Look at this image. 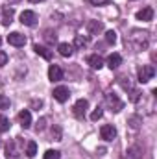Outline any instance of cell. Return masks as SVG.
Segmentation results:
<instances>
[{
    "label": "cell",
    "instance_id": "obj_16",
    "mask_svg": "<svg viewBox=\"0 0 157 159\" xmlns=\"http://www.w3.org/2000/svg\"><path fill=\"white\" fill-rule=\"evenodd\" d=\"M19 122H20V126H22L24 129H28V128L32 126V113H30L28 109H22V111L19 113Z\"/></svg>",
    "mask_w": 157,
    "mask_h": 159
},
{
    "label": "cell",
    "instance_id": "obj_24",
    "mask_svg": "<svg viewBox=\"0 0 157 159\" xmlns=\"http://www.w3.org/2000/svg\"><path fill=\"white\" fill-rule=\"evenodd\" d=\"M7 129H9V120L6 119L4 115H0V133H4Z\"/></svg>",
    "mask_w": 157,
    "mask_h": 159
},
{
    "label": "cell",
    "instance_id": "obj_18",
    "mask_svg": "<svg viewBox=\"0 0 157 159\" xmlns=\"http://www.w3.org/2000/svg\"><path fill=\"white\" fill-rule=\"evenodd\" d=\"M34 50H35V54H39L41 57H44L46 61H50V59H52V56H54V54H52V50H48V48H46V46H43V44H35V46H34Z\"/></svg>",
    "mask_w": 157,
    "mask_h": 159
},
{
    "label": "cell",
    "instance_id": "obj_1",
    "mask_svg": "<svg viewBox=\"0 0 157 159\" xmlns=\"http://www.w3.org/2000/svg\"><path fill=\"white\" fill-rule=\"evenodd\" d=\"M131 43L137 50H146L150 44V37L146 32H133L131 34Z\"/></svg>",
    "mask_w": 157,
    "mask_h": 159
},
{
    "label": "cell",
    "instance_id": "obj_4",
    "mask_svg": "<svg viewBox=\"0 0 157 159\" xmlns=\"http://www.w3.org/2000/svg\"><path fill=\"white\" fill-rule=\"evenodd\" d=\"M87 109H89V102H87L85 98H79L78 102L74 104V107H72V111H74V117H76V119H85V113H87Z\"/></svg>",
    "mask_w": 157,
    "mask_h": 159
},
{
    "label": "cell",
    "instance_id": "obj_35",
    "mask_svg": "<svg viewBox=\"0 0 157 159\" xmlns=\"http://www.w3.org/2000/svg\"><path fill=\"white\" fill-rule=\"evenodd\" d=\"M0 44H2V37H0Z\"/></svg>",
    "mask_w": 157,
    "mask_h": 159
},
{
    "label": "cell",
    "instance_id": "obj_19",
    "mask_svg": "<svg viewBox=\"0 0 157 159\" xmlns=\"http://www.w3.org/2000/svg\"><path fill=\"white\" fill-rule=\"evenodd\" d=\"M126 154H128V156H126V159H141L142 150H141V146H133V148H129Z\"/></svg>",
    "mask_w": 157,
    "mask_h": 159
},
{
    "label": "cell",
    "instance_id": "obj_7",
    "mask_svg": "<svg viewBox=\"0 0 157 159\" xmlns=\"http://www.w3.org/2000/svg\"><path fill=\"white\" fill-rule=\"evenodd\" d=\"M17 144H19V137H17L15 141H11V143L6 146L7 159H17V157H19V154H22V150H20V148H17Z\"/></svg>",
    "mask_w": 157,
    "mask_h": 159
},
{
    "label": "cell",
    "instance_id": "obj_27",
    "mask_svg": "<svg viewBox=\"0 0 157 159\" xmlns=\"http://www.w3.org/2000/svg\"><path fill=\"white\" fill-rule=\"evenodd\" d=\"M52 135L56 137V141H61V129H59L57 126H54V128H52Z\"/></svg>",
    "mask_w": 157,
    "mask_h": 159
},
{
    "label": "cell",
    "instance_id": "obj_26",
    "mask_svg": "<svg viewBox=\"0 0 157 159\" xmlns=\"http://www.w3.org/2000/svg\"><path fill=\"white\" fill-rule=\"evenodd\" d=\"M9 107V98L6 94H0V109H7Z\"/></svg>",
    "mask_w": 157,
    "mask_h": 159
},
{
    "label": "cell",
    "instance_id": "obj_21",
    "mask_svg": "<svg viewBox=\"0 0 157 159\" xmlns=\"http://www.w3.org/2000/svg\"><path fill=\"white\" fill-rule=\"evenodd\" d=\"M87 44H89V39H87V37H83V35H76L72 46H76V48H85Z\"/></svg>",
    "mask_w": 157,
    "mask_h": 159
},
{
    "label": "cell",
    "instance_id": "obj_29",
    "mask_svg": "<svg viewBox=\"0 0 157 159\" xmlns=\"http://www.w3.org/2000/svg\"><path fill=\"white\" fill-rule=\"evenodd\" d=\"M129 124H131V128H139V117H131Z\"/></svg>",
    "mask_w": 157,
    "mask_h": 159
},
{
    "label": "cell",
    "instance_id": "obj_15",
    "mask_svg": "<svg viewBox=\"0 0 157 159\" xmlns=\"http://www.w3.org/2000/svg\"><path fill=\"white\" fill-rule=\"evenodd\" d=\"M154 19V9L148 6V7H142L139 13H137V20H142V22H150Z\"/></svg>",
    "mask_w": 157,
    "mask_h": 159
},
{
    "label": "cell",
    "instance_id": "obj_30",
    "mask_svg": "<svg viewBox=\"0 0 157 159\" xmlns=\"http://www.w3.org/2000/svg\"><path fill=\"white\" fill-rule=\"evenodd\" d=\"M44 124H46V119H41L39 122H37V131H43V129H44Z\"/></svg>",
    "mask_w": 157,
    "mask_h": 159
},
{
    "label": "cell",
    "instance_id": "obj_34",
    "mask_svg": "<svg viewBox=\"0 0 157 159\" xmlns=\"http://www.w3.org/2000/svg\"><path fill=\"white\" fill-rule=\"evenodd\" d=\"M9 4H17V2H20V0H7Z\"/></svg>",
    "mask_w": 157,
    "mask_h": 159
},
{
    "label": "cell",
    "instance_id": "obj_14",
    "mask_svg": "<svg viewBox=\"0 0 157 159\" xmlns=\"http://www.w3.org/2000/svg\"><path fill=\"white\" fill-rule=\"evenodd\" d=\"M120 65H122V56H120V54L113 52V54H109V56H107V67H109L111 70L118 69Z\"/></svg>",
    "mask_w": 157,
    "mask_h": 159
},
{
    "label": "cell",
    "instance_id": "obj_6",
    "mask_svg": "<svg viewBox=\"0 0 157 159\" xmlns=\"http://www.w3.org/2000/svg\"><path fill=\"white\" fill-rule=\"evenodd\" d=\"M100 137H102L104 141H113V139L117 137V129H115V126H111V124L102 126V128H100Z\"/></svg>",
    "mask_w": 157,
    "mask_h": 159
},
{
    "label": "cell",
    "instance_id": "obj_3",
    "mask_svg": "<svg viewBox=\"0 0 157 159\" xmlns=\"http://www.w3.org/2000/svg\"><path fill=\"white\" fill-rule=\"evenodd\" d=\"M105 102H107V106H109L115 113H118V111L124 107V102L118 98V94H115V93H107V94H105Z\"/></svg>",
    "mask_w": 157,
    "mask_h": 159
},
{
    "label": "cell",
    "instance_id": "obj_31",
    "mask_svg": "<svg viewBox=\"0 0 157 159\" xmlns=\"http://www.w3.org/2000/svg\"><path fill=\"white\" fill-rule=\"evenodd\" d=\"M46 41L48 43H56V35H52V32H46Z\"/></svg>",
    "mask_w": 157,
    "mask_h": 159
},
{
    "label": "cell",
    "instance_id": "obj_9",
    "mask_svg": "<svg viewBox=\"0 0 157 159\" xmlns=\"http://www.w3.org/2000/svg\"><path fill=\"white\" fill-rule=\"evenodd\" d=\"M7 43H9L11 46H24V44H26V37H24L22 34H19V32H11V34L7 35Z\"/></svg>",
    "mask_w": 157,
    "mask_h": 159
},
{
    "label": "cell",
    "instance_id": "obj_23",
    "mask_svg": "<svg viewBox=\"0 0 157 159\" xmlns=\"http://www.w3.org/2000/svg\"><path fill=\"white\" fill-rule=\"evenodd\" d=\"M61 157V152L57 150H46L44 152V159H59Z\"/></svg>",
    "mask_w": 157,
    "mask_h": 159
},
{
    "label": "cell",
    "instance_id": "obj_20",
    "mask_svg": "<svg viewBox=\"0 0 157 159\" xmlns=\"http://www.w3.org/2000/svg\"><path fill=\"white\" fill-rule=\"evenodd\" d=\"M28 157H35V154H37V144H35V141H30V143H26V152H24Z\"/></svg>",
    "mask_w": 157,
    "mask_h": 159
},
{
    "label": "cell",
    "instance_id": "obj_10",
    "mask_svg": "<svg viewBox=\"0 0 157 159\" xmlns=\"http://www.w3.org/2000/svg\"><path fill=\"white\" fill-rule=\"evenodd\" d=\"M13 17H15V11L11 6H4L2 7V24L4 26H9L13 22Z\"/></svg>",
    "mask_w": 157,
    "mask_h": 159
},
{
    "label": "cell",
    "instance_id": "obj_25",
    "mask_svg": "<svg viewBox=\"0 0 157 159\" xmlns=\"http://www.w3.org/2000/svg\"><path fill=\"white\" fill-rule=\"evenodd\" d=\"M102 115H104V111H102V107L98 106V107H96V109L92 111V115H91V120H94V122H96V120L102 119Z\"/></svg>",
    "mask_w": 157,
    "mask_h": 159
},
{
    "label": "cell",
    "instance_id": "obj_8",
    "mask_svg": "<svg viewBox=\"0 0 157 159\" xmlns=\"http://www.w3.org/2000/svg\"><path fill=\"white\" fill-rule=\"evenodd\" d=\"M20 22H22L24 26H35V22H37V15H35L34 11L26 9V11L20 13Z\"/></svg>",
    "mask_w": 157,
    "mask_h": 159
},
{
    "label": "cell",
    "instance_id": "obj_11",
    "mask_svg": "<svg viewBox=\"0 0 157 159\" xmlns=\"http://www.w3.org/2000/svg\"><path fill=\"white\" fill-rule=\"evenodd\" d=\"M87 32H89V35L102 34L104 32V22H100V20H89L87 22Z\"/></svg>",
    "mask_w": 157,
    "mask_h": 159
},
{
    "label": "cell",
    "instance_id": "obj_22",
    "mask_svg": "<svg viewBox=\"0 0 157 159\" xmlns=\"http://www.w3.org/2000/svg\"><path fill=\"white\" fill-rule=\"evenodd\" d=\"M105 41H107L109 44H115V43H117V32H115V30L105 32Z\"/></svg>",
    "mask_w": 157,
    "mask_h": 159
},
{
    "label": "cell",
    "instance_id": "obj_13",
    "mask_svg": "<svg viewBox=\"0 0 157 159\" xmlns=\"http://www.w3.org/2000/svg\"><path fill=\"white\" fill-rule=\"evenodd\" d=\"M87 65H89L91 69H94V70H100V69L104 67V59H102V56L92 54V56L87 57Z\"/></svg>",
    "mask_w": 157,
    "mask_h": 159
},
{
    "label": "cell",
    "instance_id": "obj_12",
    "mask_svg": "<svg viewBox=\"0 0 157 159\" xmlns=\"http://www.w3.org/2000/svg\"><path fill=\"white\" fill-rule=\"evenodd\" d=\"M48 78L50 81H61L63 80V69L59 65H50L48 69Z\"/></svg>",
    "mask_w": 157,
    "mask_h": 159
},
{
    "label": "cell",
    "instance_id": "obj_5",
    "mask_svg": "<svg viewBox=\"0 0 157 159\" xmlns=\"http://www.w3.org/2000/svg\"><path fill=\"white\" fill-rule=\"evenodd\" d=\"M52 94H54V98H56L57 102H61V104H63V102H67V100H69L70 91H69V87L59 85V87H56V89H54V93H52Z\"/></svg>",
    "mask_w": 157,
    "mask_h": 159
},
{
    "label": "cell",
    "instance_id": "obj_32",
    "mask_svg": "<svg viewBox=\"0 0 157 159\" xmlns=\"http://www.w3.org/2000/svg\"><path fill=\"white\" fill-rule=\"evenodd\" d=\"M87 2H91L92 6H102V4H105L107 0H87Z\"/></svg>",
    "mask_w": 157,
    "mask_h": 159
},
{
    "label": "cell",
    "instance_id": "obj_33",
    "mask_svg": "<svg viewBox=\"0 0 157 159\" xmlns=\"http://www.w3.org/2000/svg\"><path fill=\"white\" fill-rule=\"evenodd\" d=\"M32 4H39V2H44V0H30Z\"/></svg>",
    "mask_w": 157,
    "mask_h": 159
},
{
    "label": "cell",
    "instance_id": "obj_17",
    "mask_svg": "<svg viewBox=\"0 0 157 159\" xmlns=\"http://www.w3.org/2000/svg\"><path fill=\"white\" fill-rule=\"evenodd\" d=\"M57 50H59V54H61L63 57H70V56L74 54V46L69 44V43H59V44H57Z\"/></svg>",
    "mask_w": 157,
    "mask_h": 159
},
{
    "label": "cell",
    "instance_id": "obj_2",
    "mask_svg": "<svg viewBox=\"0 0 157 159\" xmlns=\"http://www.w3.org/2000/svg\"><path fill=\"white\" fill-rule=\"evenodd\" d=\"M154 76H155V67L154 65H142L139 69V81L141 83H148Z\"/></svg>",
    "mask_w": 157,
    "mask_h": 159
},
{
    "label": "cell",
    "instance_id": "obj_28",
    "mask_svg": "<svg viewBox=\"0 0 157 159\" xmlns=\"http://www.w3.org/2000/svg\"><path fill=\"white\" fill-rule=\"evenodd\" d=\"M6 63H7V54H6V52H2V50H0V67H4V65H6Z\"/></svg>",
    "mask_w": 157,
    "mask_h": 159
}]
</instances>
